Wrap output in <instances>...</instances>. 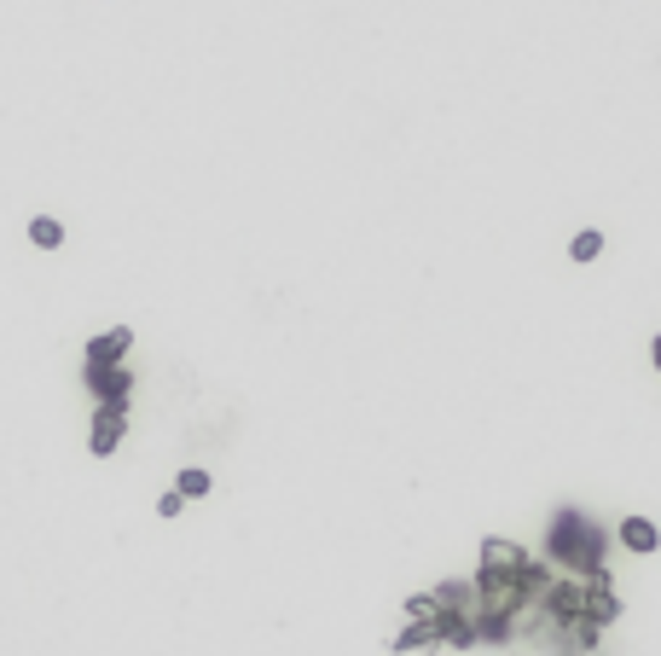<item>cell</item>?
<instances>
[{"label": "cell", "instance_id": "cell-7", "mask_svg": "<svg viewBox=\"0 0 661 656\" xmlns=\"http://www.w3.org/2000/svg\"><path fill=\"white\" fill-rule=\"evenodd\" d=\"M447 639V628H435V621H418V628H406L401 639H394V651H418V644H441Z\"/></svg>", "mask_w": 661, "mask_h": 656}, {"label": "cell", "instance_id": "cell-2", "mask_svg": "<svg viewBox=\"0 0 661 656\" xmlns=\"http://www.w3.org/2000/svg\"><path fill=\"white\" fill-rule=\"evenodd\" d=\"M128 343H134V332H105V337H93L87 343V372H105V366H123V355H128Z\"/></svg>", "mask_w": 661, "mask_h": 656}, {"label": "cell", "instance_id": "cell-10", "mask_svg": "<svg viewBox=\"0 0 661 656\" xmlns=\"http://www.w3.org/2000/svg\"><path fill=\"white\" fill-rule=\"evenodd\" d=\"M580 616H592V621H615V598H609V587H598V593L586 598V610Z\"/></svg>", "mask_w": 661, "mask_h": 656}, {"label": "cell", "instance_id": "cell-5", "mask_svg": "<svg viewBox=\"0 0 661 656\" xmlns=\"http://www.w3.org/2000/svg\"><path fill=\"white\" fill-rule=\"evenodd\" d=\"M123 424H128V407H99L93 419V453H116V442H123Z\"/></svg>", "mask_w": 661, "mask_h": 656}, {"label": "cell", "instance_id": "cell-3", "mask_svg": "<svg viewBox=\"0 0 661 656\" xmlns=\"http://www.w3.org/2000/svg\"><path fill=\"white\" fill-rule=\"evenodd\" d=\"M87 389H99V401H105V407H128V389H134V372H123V366L87 372Z\"/></svg>", "mask_w": 661, "mask_h": 656}, {"label": "cell", "instance_id": "cell-11", "mask_svg": "<svg viewBox=\"0 0 661 656\" xmlns=\"http://www.w3.org/2000/svg\"><path fill=\"white\" fill-rule=\"evenodd\" d=\"M174 494H180V500H197V494H209V471H180Z\"/></svg>", "mask_w": 661, "mask_h": 656}, {"label": "cell", "instance_id": "cell-9", "mask_svg": "<svg viewBox=\"0 0 661 656\" xmlns=\"http://www.w3.org/2000/svg\"><path fill=\"white\" fill-rule=\"evenodd\" d=\"M569 256H575V261H598V256H603V233H575Z\"/></svg>", "mask_w": 661, "mask_h": 656}, {"label": "cell", "instance_id": "cell-13", "mask_svg": "<svg viewBox=\"0 0 661 656\" xmlns=\"http://www.w3.org/2000/svg\"><path fill=\"white\" fill-rule=\"evenodd\" d=\"M656 366H661V337H656Z\"/></svg>", "mask_w": 661, "mask_h": 656}, {"label": "cell", "instance_id": "cell-8", "mask_svg": "<svg viewBox=\"0 0 661 656\" xmlns=\"http://www.w3.org/2000/svg\"><path fill=\"white\" fill-rule=\"evenodd\" d=\"M29 238H36L41 250H59V244H64V227L47 221V215H36V221H29Z\"/></svg>", "mask_w": 661, "mask_h": 656}, {"label": "cell", "instance_id": "cell-6", "mask_svg": "<svg viewBox=\"0 0 661 656\" xmlns=\"http://www.w3.org/2000/svg\"><path fill=\"white\" fill-rule=\"evenodd\" d=\"M621 546H633V552H656V546H661L656 523H649V517H626L621 523Z\"/></svg>", "mask_w": 661, "mask_h": 656}, {"label": "cell", "instance_id": "cell-1", "mask_svg": "<svg viewBox=\"0 0 661 656\" xmlns=\"http://www.w3.org/2000/svg\"><path fill=\"white\" fill-rule=\"evenodd\" d=\"M551 552L563 557V564H586L592 575H603V570H598V557H603V534L592 529L586 517H557V529H551Z\"/></svg>", "mask_w": 661, "mask_h": 656}, {"label": "cell", "instance_id": "cell-4", "mask_svg": "<svg viewBox=\"0 0 661 656\" xmlns=\"http://www.w3.org/2000/svg\"><path fill=\"white\" fill-rule=\"evenodd\" d=\"M528 570V557L516 552L511 540H488L482 546V575H522Z\"/></svg>", "mask_w": 661, "mask_h": 656}, {"label": "cell", "instance_id": "cell-12", "mask_svg": "<svg viewBox=\"0 0 661 656\" xmlns=\"http://www.w3.org/2000/svg\"><path fill=\"white\" fill-rule=\"evenodd\" d=\"M157 511H163V517H180V494H174V488H169V494L157 500Z\"/></svg>", "mask_w": 661, "mask_h": 656}]
</instances>
